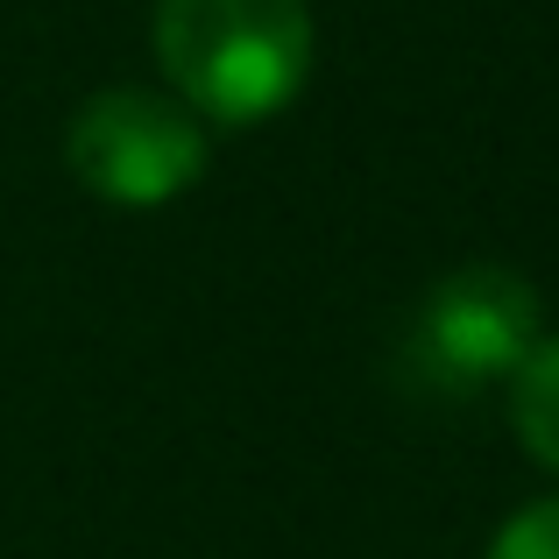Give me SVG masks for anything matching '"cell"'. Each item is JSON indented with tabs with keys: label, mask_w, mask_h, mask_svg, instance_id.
<instances>
[{
	"label": "cell",
	"mask_w": 559,
	"mask_h": 559,
	"mask_svg": "<svg viewBox=\"0 0 559 559\" xmlns=\"http://www.w3.org/2000/svg\"><path fill=\"white\" fill-rule=\"evenodd\" d=\"M312 50L305 0H156V64L219 128L284 114L312 79Z\"/></svg>",
	"instance_id": "obj_1"
},
{
	"label": "cell",
	"mask_w": 559,
	"mask_h": 559,
	"mask_svg": "<svg viewBox=\"0 0 559 559\" xmlns=\"http://www.w3.org/2000/svg\"><path fill=\"white\" fill-rule=\"evenodd\" d=\"M71 178L107 205H170L205 178V121L178 93L156 85H114L79 107L64 135Z\"/></svg>",
	"instance_id": "obj_2"
},
{
	"label": "cell",
	"mask_w": 559,
	"mask_h": 559,
	"mask_svg": "<svg viewBox=\"0 0 559 559\" xmlns=\"http://www.w3.org/2000/svg\"><path fill=\"white\" fill-rule=\"evenodd\" d=\"M538 326H546L538 290L518 270L467 262V270L439 276L425 290L418 326H411V369L447 396H475L489 382H510L532 361V347L546 341Z\"/></svg>",
	"instance_id": "obj_3"
},
{
	"label": "cell",
	"mask_w": 559,
	"mask_h": 559,
	"mask_svg": "<svg viewBox=\"0 0 559 559\" xmlns=\"http://www.w3.org/2000/svg\"><path fill=\"white\" fill-rule=\"evenodd\" d=\"M510 418H518V439L538 467L559 475V333L532 347L518 376H510Z\"/></svg>",
	"instance_id": "obj_4"
},
{
	"label": "cell",
	"mask_w": 559,
	"mask_h": 559,
	"mask_svg": "<svg viewBox=\"0 0 559 559\" xmlns=\"http://www.w3.org/2000/svg\"><path fill=\"white\" fill-rule=\"evenodd\" d=\"M489 559H559V503H532L496 532Z\"/></svg>",
	"instance_id": "obj_5"
}]
</instances>
